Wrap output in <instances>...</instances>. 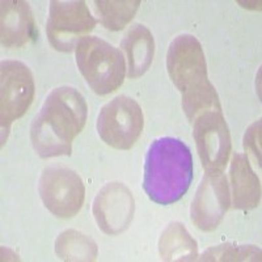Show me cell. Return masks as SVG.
I'll list each match as a JSON object with an SVG mask.
<instances>
[{
	"instance_id": "1",
	"label": "cell",
	"mask_w": 262,
	"mask_h": 262,
	"mask_svg": "<svg viewBox=\"0 0 262 262\" xmlns=\"http://www.w3.org/2000/svg\"><path fill=\"white\" fill-rule=\"evenodd\" d=\"M88 106L72 86H58L42 104L30 126V140L42 159L71 155L72 142L86 122Z\"/></svg>"
},
{
	"instance_id": "2",
	"label": "cell",
	"mask_w": 262,
	"mask_h": 262,
	"mask_svg": "<svg viewBox=\"0 0 262 262\" xmlns=\"http://www.w3.org/2000/svg\"><path fill=\"white\" fill-rule=\"evenodd\" d=\"M170 80L182 96V109L190 122L207 111H222L219 96L207 76V63L201 42L181 34L170 42L167 54Z\"/></svg>"
},
{
	"instance_id": "3",
	"label": "cell",
	"mask_w": 262,
	"mask_h": 262,
	"mask_svg": "<svg viewBox=\"0 0 262 262\" xmlns=\"http://www.w3.org/2000/svg\"><path fill=\"white\" fill-rule=\"evenodd\" d=\"M193 170L191 152L182 140L170 137L154 140L144 159V191L158 205H172L189 190Z\"/></svg>"
},
{
	"instance_id": "4",
	"label": "cell",
	"mask_w": 262,
	"mask_h": 262,
	"mask_svg": "<svg viewBox=\"0 0 262 262\" xmlns=\"http://www.w3.org/2000/svg\"><path fill=\"white\" fill-rule=\"evenodd\" d=\"M75 57L79 71L96 95H111L123 84L125 58L109 42L95 36L84 37L76 45Z\"/></svg>"
},
{
	"instance_id": "5",
	"label": "cell",
	"mask_w": 262,
	"mask_h": 262,
	"mask_svg": "<svg viewBox=\"0 0 262 262\" xmlns=\"http://www.w3.org/2000/svg\"><path fill=\"white\" fill-rule=\"evenodd\" d=\"M144 126L142 107L134 98L121 95L105 104L97 117V133L102 142L116 149H130Z\"/></svg>"
},
{
	"instance_id": "6",
	"label": "cell",
	"mask_w": 262,
	"mask_h": 262,
	"mask_svg": "<svg viewBox=\"0 0 262 262\" xmlns=\"http://www.w3.org/2000/svg\"><path fill=\"white\" fill-rule=\"evenodd\" d=\"M97 20L83 0H53L50 2L46 34L55 50L70 53L80 39L95 29Z\"/></svg>"
},
{
	"instance_id": "7",
	"label": "cell",
	"mask_w": 262,
	"mask_h": 262,
	"mask_svg": "<svg viewBox=\"0 0 262 262\" xmlns=\"http://www.w3.org/2000/svg\"><path fill=\"white\" fill-rule=\"evenodd\" d=\"M38 193L51 214L60 219H70L83 207L85 186L75 170L66 167H49L39 177Z\"/></svg>"
},
{
	"instance_id": "8",
	"label": "cell",
	"mask_w": 262,
	"mask_h": 262,
	"mask_svg": "<svg viewBox=\"0 0 262 262\" xmlns=\"http://www.w3.org/2000/svg\"><path fill=\"white\" fill-rule=\"evenodd\" d=\"M34 79L27 64L4 60L0 64V125L8 133L15 121L24 116L34 100ZM2 137V138H3Z\"/></svg>"
},
{
	"instance_id": "9",
	"label": "cell",
	"mask_w": 262,
	"mask_h": 262,
	"mask_svg": "<svg viewBox=\"0 0 262 262\" xmlns=\"http://www.w3.org/2000/svg\"><path fill=\"white\" fill-rule=\"evenodd\" d=\"M191 123L203 169L206 173H223L232 152V140L222 111L203 112Z\"/></svg>"
},
{
	"instance_id": "10",
	"label": "cell",
	"mask_w": 262,
	"mask_h": 262,
	"mask_svg": "<svg viewBox=\"0 0 262 262\" xmlns=\"http://www.w3.org/2000/svg\"><path fill=\"white\" fill-rule=\"evenodd\" d=\"M229 206L231 193L226 176L223 173H206L191 202V222L203 232H211L223 221Z\"/></svg>"
},
{
	"instance_id": "11",
	"label": "cell",
	"mask_w": 262,
	"mask_h": 262,
	"mask_svg": "<svg viewBox=\"0 0 262 262\" xmlns=\"http://www.w3.org/2000/svg\"><path fill=\"white\" fill-rule=\"evenodd\" d=\"M93 216L98 228L106 235L116 236L128 228L135 212L133 193L121 182H109L95 196Z\"/></svg>"
},
{
	"instance_id": "12",
	"label": "cell",
	"mask_w": 262,
	"mask_h": 262,
	"mask_svg": "<svg viewBox=\"0 0 262 262\" xmlns=\"http://www.w3.org/2000/svg\"><path fill=\"white\" fill-rule=\"evenodd\" d=\"M36 23L29 4L23 0H7L0 7V41L4 48L18 49L34 41Z\"/></svg>"
},
{
	"instance_id": "13",
	"label": "cell",
	"mask_w": 262,
	"mask_h": 262,
	"mask_svg": "<svg viewBox=\"0 0 262 262\" xmlns=\"http://www.w3.org/2000/svg\"><path fill=\"white\" fill-rule=\"evenodd\" d=\"M232 186L233 207L237 210H252L261 200V184L250 167L249 159L243 154H235L229 168Z\"/></svg>"
},
{
	"instance_id": "14",
	"label": "cell",
	"mask_w": 262,
	"mask_h": 262,
	"mask_svg": "<svg viewBox=\"0 0 262 262\" xmlns=\"http://www.w3.org/2000/svg\"><path fill=\"white\" fill-rule=\"evenodd\" d=\"M122 49L127 59L128 78L138 79L148 71L155 54V41L148 28L131 25L122 41Z\"/></svg>"
},
{
	"instance_id": "15",
	"label": "cell",
	"mask_w": 262,
	"mask_h": 262,
	"mask_svg": "<svg viewBox=\"0 0 262 262\" xmlns=\"http://www.w3.org/2000/svg\"><path fill=\"white\" fill-rule=\"evenodd\" d=\"M159 254L163 261H195L198 245L184 224L173 222L161 233Z\"/></svg>"
},
{
	"instance_id": "16",
	"label": "cell",
	"mask_w": 262,
	"mask_h": 262,
	"mask_svg": "<svg viewBox=\"0 0 262 262\" xmlns=\"http://www.w3.org/2000/svg\"><path fill=\"white\" fill-rule=\"evenodd\" d=\"M55 253L63 261H86L97 259V244L92 237L76 229H66L55 240Z\"/></svg>"
},
{
	"instance_id": "17",
	"label": "cell",
	"mask_w": 262,
	"mask_h": 262,
	"mask_svg": "<svg viewBox=\"0 0 262 262\" xmlns=\"http://www.w3.org/2000/svg\"><path fill=\"white\" fill-rule=\"evenodd\" d=\"M93 4L102 27L118 32L134 18L140 7V0H96Z\"/></svg>"
},
{
	"instance_id": "18",
	"label": "cell",
	"mask_w": 262,
	"mask_h": 262,
	"mask_svg": "<svg viewBox=\"0 0 262 262\" xmlns=\"http://www.w3.org/2000/svg\"><path fill=\"white\" fill-rule=\"evenodd\" d=\"M201 261H261V249L254 245L223 244L210 248Z\"/></svg>"
},
{
	"instance_id": "19",
	"label": "cell",
	"mask_w": 262,
	"mask_h": 262,
	"mask_svg": "<svg viewBox=\"0 0 262 262\" xmlns=\"http://www.w3.org/2000/svg\"><path fill=\"white\" fill-rule=\"evenodd\" d=\"M244 148L254 164L261 168V119L248 127L244 135Z\"/></svg>"
}]
</instances>
